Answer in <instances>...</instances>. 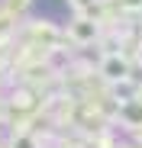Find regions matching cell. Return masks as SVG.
Masks as SVG:
<instances>
[{
	"label": "cell",
	"mask_w": 142,
	"mask_h": 148,
	"mask_svg": "<svg viewBox=\"0 0 142 148\" xmlns=\"http://www.w3.org/2000/svg\"><path fill=\"white\" fill-rule=\"evenodd\" d=\"M71 36H74L78 42H90L94 36H97V26H94L90 19H78L74 26H71Z\"/></svg>",
	"instance_id": "cell-2"
},
{
	"label": "cell",
	"mask_w": 142,
	"mask_h": 148,
	"mask_svg": "<svg viewBox=\"0 0 142 148\" xmlns=\"http://www.w3.org/2000/svg\"><path fill=\"white\" fill-rule=\"evenodd\" d=\"M110 81H123L126 74H129V64H126V58H120V55H110L107 61H103V68H100Z\"/></svg>",
	"instance_id": "cell-1"
}]
</instances>
